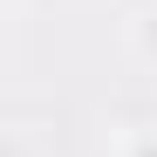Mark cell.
Instances as JSON below:
<instances>
[{
    "label": "cell",
    "instance_id": "6da1fadb",
    "mask_svg": "<svg viewBox=\"0 0 157 157\" xmlns=\"http://www.w3.org/2000/svg\"><path fill=\"white\" fill-rule=\"evenodd\" d=\"M109 157H157V123H123L109 137Z\"/></svg>",
    "mask_w": 157,
    "mask_h": 157
},
{
    "label": "cell",
    "instance_id": "7a4b0ae2",
    "mask_svg": "<svg viewBox=\"0 0 157 157\" xmlns=\"http://www.w3.org/2000/svg\"><path fill=\"white\" fill-rule=\"evenodd\" d=\"M130 34H137V48L157 62V7H150V14H137V28H130Z\"/></svg>",
    "mask_w": 157,
    "mask_h": 157
},
{
    "label": "cell",
    "instance_id": "3957f363",
    "mask_svg": "<svg viewBox=\"0 0 157 157\" xmlns=\"http://www.w3.org/2000/svg\"><path fill=\"white\" fill-rule=\"evenodd\" d=\"M0 14H7V21H21V14H28V0H0Z\"/></svg>",
    "mask_w": 157,
    "mask_h": 157
}]
</instances>
